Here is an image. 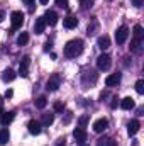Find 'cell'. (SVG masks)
<instances>
[{
	"mask_svg": "<svg viewBox=\"0 0 144 146\" xmlns=\"http://www.w3.org/2000/svg\"><path fill=\"white\" fill-rule=\"evenodd\" d=\"M10 139V134H9V129H2L0 131V145H7Z\"/></svg>",
	"mask_w": 144,
	"mask_h": 146,
	"instance_id": "obj_23",
	"label": "cell"
},
{
	"mask_svg": "<svg viewBox=\"0 0 144 146\" xmlns=\"http://www.w3.org/2000/svg\"><path fill=\"white\" fill-rule=\"evenodd\" d=\"M87 122H88V115H81V117L78 119V124H80V127H81V129L87 126Z\"/></svg>",
	"mask_w": 144,
	"mask_h": 146,
	"instance_id": "obj_28",
	"label": "cell"
},
{
	"mask_svg": "<svg viewBox=\"0 0 144 146\" xmlns=\"http://www.w3.org/2000/svg\"><path fill=\"white\" fill-rule=\"evenodd\" d=\"M63 24H65V27H66V29H75V27L78 26V19H76V17H73V15H68V17H65Z\"/></svg>",
	"mask_w": 144,
	"mask_h": 146,
	"instance_id": "obj_12",
	"label": "cell"
},
{
	"mask_svg": "<svg viewBox=\"0 0 144 146\" xmlns=\"http://www.w3.org/2000/svg\"><path fill=\"white\" fill-rule=\"evenodd\" d=\"M59 85H61V76H59V73H53V75L48 78L46 88H48L49 92H56V90L59 88Z\"/></svg>",
	"mask_w": 144,
	"mask_h": 146,
	"instance_id": "obj_3",
	"label": "cell"
},
{
	"mask_svg": "<svg viewBox=\"0 0 144 146\" xmlns=\"http://www.w3.org/2000/svg\"><path fill=\"white\" fill-rule=\"evenodd\" d=\"M27 129H29L31 134H41V124H39L37 121H29Z\"/></svg>",
	"mask_w": 144,
	"mask_h": 146,
	"instance_id": "obj_14",
	"label": "cell"
},
{
	"mask_svg": "<svg viewBox=\"0 0 144 146\" xmlns=\"http://www.w3.org/2000/svg\"><path fill=\"white\" fill-rule=\"evenodd\" d=\"M83 51V41L81 39H71L65 46V56L66 58H76Z\"/></svg>",
	"mask_w": 144,
	"mask_h": 146,
	"instance_id": "obj_1",
	"label": "cell"
},
{
	"mask_svg": "<svg viewBox=\"0 0 144 146\" xmlns=\"http://www.w3.org/2000/svg\"><path fill=\"white\" fill-rule=\"evenodd\" d=\"M10 21H12V31L20 29L22 24H24V14H22L20 10H14V12L10 14ZM12 31H10V33H12Z\"/></svg>",
	"mask_w": 144,
	"mask_h": 146,
	"instance_id": "obj_2",
	"label": "cell"
},
{
	"mask_svg": "<svg viewBox=\"0 0 144 146\" xmlns=\"http://www.w3.org/2000/svg\"><path fill=\"white\" fill-rule=\"evenodd\" d=\"M78 2H80V5H81L83 10H88V9L93 5V0H78Z\"/></svg>",
	"mask_w": 144,
	"mask_h": 146,
	"instance_id": "obj_25",
	"label": "cell"
},
{
	"mask_svg": "<svg viewBox=\"0 0 144 146\" xmlns=\"http://www.w3.org/2000/svg\"><path fill=\"white\" fill-rule=\"evenodd\" d=\"M136 92H137L139 95L144 94V80H137V82H136Z\"/></svg>",
	"mask_w": 144,
	"mask_h": 146,
	"instance_id": "obj_26",
	"label": "cell"
},
{
	"mask_svg": "<svg viewBox=\"0 0 144 146\" xmlns=\"http://www.w3.org/2000/svg\"><path fill=\"white\" fill-rule=\"evenodd\" d=\"M14 78H15V72H14L12 68H7L5 72L2 73V80H3L5 83H9V82H12Z\"/></svg>",
	"mask_w": 144,
	"mask_h": 146,
	"instance_id": "obj_17",
	"label": "cell"
},
{
	"mask_svg": "<svg viewBox=\"0 0 144 146\" xmlns=\"http://www.w3.org/2000/svg\"><path fill=\"white\" fill-rule=\"evenodd\" d=\"M141 46H143V39L134 37L132 42H131V51H132V53H141Z\"/></svg>",
	"mask_w": 144,
	"mask_h": 146,
	"instance_id": "obj_18",
	"label": "cell"
},
{
	"mask_svg": "<svg viewBox=\"0 0 144 146\" xmlns=\"http://www.w3.org/2000/svg\"><path fill=\"white\" fill-rule=\"evenodd\" d=\"M120 78H122V75H120V73H114V75H108L107 78H105V85H107V87H115V85L120 82Z\"/></svg>",
	"mask_w": 144,
	"mask_h": 146,
	"instance_id": "obj_10",
	"label": "cell"
},
{
	"mask_svg": "<svg viewBox=\"0 0 144 146\" xmlns=\"http://www.w3.org/2000/svg\"><path fill=\"white\" fill-rule=\"evenodd\" d=\"M56 5L61 9H68V0H56Z\"/></svg>",
	"mask_w": 144,
	"mask_h": 146,
	"instance_id": "obj_30",
	"label": "cell"
},
{
	"mask_svg": "<svg viewBox=\"0 0 144 146\" xmlns=\"http://www.w3.org/2000/svg\"><path fill=\"white\" fill-rule=\"evenodd\" d=\"M14 117H15V112H3L2 114V124L3 126H9L14 121Z\"/></svg>",
	"mask_w": 144,
	"mask_h": 146,
	"instance_id": "obj_19",
	"label": "cell"
},
{
	"mask_svg": "<svg viewBox=\"0 0 144 146\" xmlns=\"http://www.w3.org/2000/svg\"><path fill=\"white\" fill-rule=\"evenodd\" d=\"M44 22L49 24V26H56V24H58V14H56L54 10H48V12L44 14Z\"/></svg>",
	"mask_w": 144,
	"mask_h": 146,
	"instance_id": "obj_9",
	"label": "cell"
},
{
	"mask_svg": "<svg viewBox=\"0 0 144 146\" xmlns=\"http://www.w3.org/2000/svg\"><path fill=\"white\" fill-rule=\"evenodd\" d=\"M63 110H65V104H61V102L54 104V112H63Z\"/></svg>",
	"mask_w": 144,
	"mask_h": 146,
	"instance_id": "obj_29",
	"label": "cell"
},
{
	"mask_svg": "<svg viewBox=\"0 0 144 146\" xmlns=\"http://www.w3.org/2000/svg\"><path fill=\"white\" fill-rule=\"evenodd\" d=\"M73 136H75V139H76L78 145H85V141H87V131H85V129L76 127V129L73 131Z\"/></svg>",
	"mask_w": 144,
	"mask_h": 146,
	"instance_id": "obj_7",
	"label": "cell"
},
{
	"mask_svg": "<svg viewBox=\"0 0 144 146\" xmlns=\"http://www.w3.org/2000/svg\"><path fill=\"white\" fill-rule=\"evenodd\" d=\"M134 37H137V39H143V27L137 24V26H134Z\"/></svg>",
	"mask_w": 144,
	"mask_h": 146,
	"instance_id": "obj_27",
	"label": "cell"
},
{
	"mask_svg": "<svg viewBox=\"0 0 144 146\" xmlns=\"http://www.w3.org/2000/svg\"><path fill=\"white\" fill-rule=\"evenodd\" d=\"M27 42H29V34L27 33H20L19 37H17V44L19 46H26Z\"/></svg>",
	"mask_w": 144,
	"mask_h": 146,
	"instance_id": "obj_22",
	"label": "cell"
},
{
	"mask_svg": "<svg viewBox=\"0 0 144 146\" xmlns=\"http://www.w3.org/2000/svg\"><path fill=\"white\" fill-rule=\"evenodd\" d=\"M97 42H98V48H100V49H107V48H110V37L105 36V34L98 37Z\"/></svg>",
	"mask_w": 144,
	"mask_h": 146,
	"instance_id": "obj_16",
	"label": "cell"
},
{
	"mask_svg": "<svg viewBox=\"0 0 144 146\" xmlns=\"http://www.w3.org/2000/svg\"><path fill=\"white\" fill-rule=\"evenodd\" d=\"M27 2H29V3H32V2H34V0H27Z\"/></svg>",
	"mask_w": 144,
	"mask_h": 146,
	"instance_id": "obj_38",
	"label": "cell"
},
{
	"mask_svg": "<svg viewBox=\"0 0 144 146\" xmlns=\"http://www.w3.org/2000/svg\"><path fill=\"white\" fill-rule=\"evenodd\" d=\"M97 146H117V141L112 138H100Z\"/></svg>",
	"mask_w": 144,
	"mask_h": 146,
	"instance_id": "obj_20",
	"label": "cell"
},
{
	"mask_svg": "<svg viewBox=\"0 0 144 146\" xmlns=\"http://www.w3.org/2000/svg\"><path fill=\"white\" fill-rule=\"evenodd\" d=\"M127 37H129V29H127L126 26H120V27L117 29V33H115V41H117V44H124Z\"/></svg>",
	"mask_w": 144,
	"mask_h": 146,
	"instance_id": "obj_5",
	"label": "cell"
},
{
	"mask_svg": "<svg viewBox=\"0 0 144 146\" xmlns=\"http://www.w3.org/2000/svg\"><path fill=\"white\" fill-rule=\"evenodd\" d=\"M107 127H108V121L105 117H102V119H98V121L93 122V131L95 133H104Z\"/></svg>",
	"mask_w": 144,
	"mask_h": 146,
	"instance_id": "obj_8",
	"label": "cell"
},
{
	"mask_svg": "<svg viewBox=\"0 0 144 146\" xmlns=\"http://www.w3.org/2000/svg\"><path fill=\"white\" fill-rule=\"evenodd\" d=\"M48 2H49V0H39V3H41V5H46Z\"/></svg>",
	"mask_w": 144,
	"mask_h": 146,
	"instance_id": "obj_36",
	"label": "cell"
},
{
	"mask_svg": "<svg viewBox=\"0 0 144 146\" xmlns=\"http://www.w3.org/2000/svg\"><path fill=\"white\" fill-rule=\"evenodd\" d=\"M58 146H66V143H65V139H59V143H58Z\"/></svg>",
	"mask_w": 144,
	"mask_h": 146,
	"instance_id": "obj_35",
	"label": "cell"
},
{
	"mask_svg": "<svg viewBox=\"0 0 144 146\" xmlns=\"http://www.w3.org/2000/svg\"><path fill=\"white\" fill-rule=\"evenodd\" d=\"M41 122H42V126H51L54 122V114H42Z\"/></svg>",
	"mask_w": 144,
	"mask_h": 146,
	"instance_id": "obj_21",
	"label": "cell"
},
{
	"mask_svg": "<svg viewBox=\"0 0 144 146\" xmlns=\"http://www.w3.org/2000/svg\"><path fill=\"white\" fill-rule=\"evenodd\" d=\"M141 3H143V0H134V5L136 7H141Z\"/></svg>",
	"mask_w": 144,
	"mask_h": 146,
	"instance_id": "obj_33",
	"label": "cell"
},
{
	"mask_svg": "<svg viewBox=\"0 0 144 146\" xmlns=\"http://www.w3.org/2000/svg\"><path fill=\"white\" fill-rule=\"evenodd\" d=\"M29 66H31V58L24 56L20 65H19V75L20 76H29Z\"/></svg>",
	"mask_w": 144,
	"mask_h": 146,
	"instance_id": "obj_6",
	"label": "cell"
},
{
	"mask_svg": "<svg viewBox=\"0 0 144 146\" xmlns=\"http://www.w3.org/2000/svg\"><path fill=\"white\" fill-rule=\"evenodd\" d=\"M139 127H141V124H139V121H137V119L131 121V122L127 124V133H129V136H134V134L139 131Z\"/></svg>",
	"mask_w": 144,
	"mask_h": 146,
	"instance_id": "obj_11",
	"label": "cell"
},
{
	"mask_svg": "<svg viewBox=\"0 0 144 146\" xmlns=\"http://www.w3.org/2000/svg\"><path fill=\"white\" fill-rule=\"evenodd\" d=\"M71 117H73V114H71V112H66V115H65V119H63V122H65V124H68V122L71 121Z\"/></svg>",
	"mask_w": 144,
	"mask_h": 146,
	"instance_id": "obj_31",
	"label": "cell"
},
{
	"mask_svg": "<svg viewBox=\"0 0 144 146\" xmlns=\"http://www.w3.org/2000/svg\"><path fill=\"white\" fill-rule=\"evenodd\" d=\"M12 95H14V92H12V90H10V88H9V90H7V92H5V99H10V97H12Z\"/></svg>",
	"mask_w": 144,
	"mask_h": 146,
	"instance_id": "obj_32",
	"label": "cell"
},
{
	"mask_svg": "<svg viewBox=\"0 0 144 146\" xmlns=\"http://www.w3.org/2000/svg\"><path fill=\"white\" fill-rule=\"evenodd\" d=\"M44 27H46L44 17H39V19H36V22H34V33H36V34H42V33H44Z\"/></svg>",
	"mask_w": 144,
	"mask_h": 146,
	"instance_id": "obj_13",
	"label": "cell"
},
{
	"mask_svg": "<svg viewBox=\"0 0 144 146\" xmlns=\"http://www.w3.org/2000/svg\"><path fill=\"white\" fill-rule=\"evenodd\" d=\"M81 146H87V145H81Z\"/></svg>",
	"mask_w": 144,
	"mask_h": 146,
	"instance_id": "obj_39",
	"label": "cell"
},
{
	"mask_svg": "<svg viewBox=\"0 0 144 146\" xmlns=\"http://www.w3.org/2000/svg\"><path fill=\"white\" fill-rule=\"evenodd\" d=\"M3 19H5V12H3V10H0V22H2Z\"/></svg>",
	"mask_w": 144,
	"mask_h": 146,
	"instance_id": "obj_34",
	"label": "cell"
},
{
	"mask_svg": "<svg viewBox=\"0 0 144 146\" xmlns=\"http://www.w3.org/2000/svg\"><path fill=\"white\" fill-rule=\"evenodd\" d=\"M110 65H112V60H110V56L108 54H100L98 58H97V68L98 70H102V72H105L110 68Z\"/></svg>",
	"mask_w": 144,
	"mask_h": 146,
	"instance_id": "obj_4",
	"label": "cell"
},
{
	"mask_svg": "<svg viewBox=\"0 0 144 146\" xmlns=\"http://www.w3.org/2000/svg\"><path fill=\"white\" fill-rule=\"evenodd\" d=\"M46 106H48V100H46L44 95H41V97H37L36 99V107L37 109H44Z\"/></svg>",
	"mask_w": 144,
	"mask_h": 146,
	"instance_id": "obj_24",
	"label": "cell"
},
{
	"mask_svg": "<svg viewBox=\"0 0 144 146\" xmlns=\"http://www.w3.org/2000/svg\"><path fill=\"white\" fill-rule=\"evenodd\" d=\"M0 110H2V99H0Z\"/></svg>",
	"mask_w": 144,
	"mask_h": 146,
	"instance_id": "obj_37",
	"label": "cell"
},
{
	"mask_svg": "<svg viewBox=\"0 0 144 146\" xmlns=\"http://www.w3.org/2000/svg\"><path fill=\"white\" fill-rule=\"evenodd\" d=\"M134 99H131V97H126V99H122V102H120V107L124 110H131L134 109Z\"/></svg>",
	"mask_w": 144,
	"mask_h": 146,
	"instance_id": "obj_15",
	"label": "cell"
}]
</instances>
